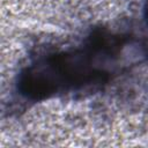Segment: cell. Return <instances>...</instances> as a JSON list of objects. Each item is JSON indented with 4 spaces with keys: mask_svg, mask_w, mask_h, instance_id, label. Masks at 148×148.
<instances>
[{
    "mask_svg": "<svg viewBox=\"0 0 148 148\" xmlns=\"http://www.w3.org/2000/svg\"><path fill=\"white\" fill-rule=\"evenodd\" d=\"M147 59L148 47L140 40L96 32L79 46L38 56L18 74L16 90L25 101H44L102 84L120 68Z\"/></svg>",
    "mask_w": 148,
    "mask_h": 148,
    "instance_id": "6da1fadb",
    "label": "cell"
},
{
    "mask_svg": "<svg viewBox=\"0 0 148 148\" xmlns=\"http://www.w3.org/2000/svg\"><path fill=\"white\" fill-rule=\"evenodd\" d=\"M143 16H145L146 24L148 27V0H145L143 1Z\"/></svg>",
    "mask_w": 148,
    "mask_h": 148,
    "instance_id": "7a4b0ae2",
    "label": "cell"
}]
</instances>
